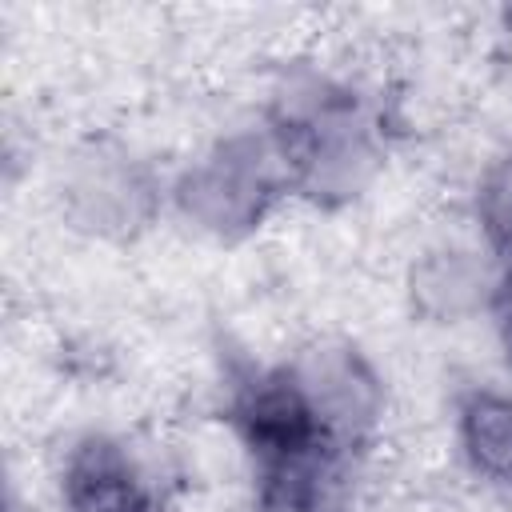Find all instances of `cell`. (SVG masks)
Returning <instances> with one entry per match:
<instances>
[{"instance_id": "6da1fadb", "label": "cell", "mask_w": 512, "mask_h": 512, "mask_svg": "<svg viewBox=\"0 0 512 512\" xmlns=\"http://www.w3.org/2000/svg\"><path fill=\"white\" fill-rule=\"evenodd\" d=\"M268 140L296 192L316 204L360 196L376 172V132L356 92L324 80L296 76L276 92Z\"/></svg>"}, {"instance_id": "7a4b0ae2", "label": "cell", "mask_w": 512, "mask_h": 512, "mask_svg": "<svg viewBox=\"0 0 512 512\" xmlns=\"http://www.w3.org/2000/svg\"><path fill=\"white\" fill-rule=\"evenodd\" d=\"M284 184L288 176L268 136H232L180 176L176 204L196 228L232 240L268 216Z\"/></svg>"}, {"instance_id": "3957f363", "label": "cell", "mask_w": 512, "mask_h": 512, "mask_svg": "<svg viewBox=\"0 0 512 512\" xmlns=\"http://www.w3.org/2000/svg\"><path fill=\"white\" fill-rule=\"evenodd\" d=\"M288 372L320 424L344 448H356L376 428L384 412V384L352 344H312L296 356V364H288Z\"/></svg>"}, {"instance_id": "277c9868", "label": "cell", "mask_w": 512, "mask_h": 512, "mask_svg": "<svg viewBox=\"0 0 512 512\" xmlns=\"http://www.w3.org/2000/svg\"><path fill=\"white\" fill-rule=\"evenodd\" d=\"M352 448L320 444L256 464L252 512H352Z\"/></svg>"}, {"instance_id": "5b68a950", "label": "cell", "mask_w": 512, "mask_h": 512, "mask_svg": "<svg viewBox=\"0 0 512 512\" xmlns=\"http://www.w3.org/2000/svg\"><path fill=\"white\" fill-rule=\"evenodd\" d=\"M60 496L68 512H148L152 496L128 456L112 436H84L68 448L60 472Z\"/></svg>"}, {"instance_id": "8992f818", "label": "cell", "mask_w": 512, "mask_h": 512, "mask_svg": "<svg viewBox=\"0 0 512 512\" xmlns=\"http://www.w3.org/2000/svg\"><path fill=\"white\" fill-rule=\"evenodd\" d=\"M72 200L80 208V220L92 228H132L148 216L152 192L144 172L128 160V156H104L96 152L92 160L80 164L76 180H72Z\"/></svg>"}, {"instance_id": "52a82bcc", "label": "cell", "mask_w": 512, "mask_h": 512, "mask_svg": "<svg viewBox=\"0 0 512 512\" xmlns=\"http://www.w3.org/2000/svg\"><path fill=\"white\" fill-rule=\"evenodd\" d=\"M496 284L500 276L472 252H432L412 272V296L420 300V308L448 320L488 308L496 296Z\"/></svg>"}, {"instance_id": "ba28073f", "label": "cell", "mask_w": 512, "mask_h": 512, "mask_svg": "<svg viewBox=\"0 0 512 512\" xmlns=\"http://www.w3.org/2000/svg\"><path fill=\"white\" fill-rule=\"evenodd\" d=\"M460 452L480 480L512 484V396L476 388L460 400L456 416Z\"/></svg>"}, {"instance_id": "9c48e42d", "label": "cell", "mask_w": 512, "mask_h": 512, "mask_svg": "<svg viewBox=\"0 0 512 512\" xmlns=\"http://www.w3.org/2000/svg\"><path fill=\"white\" fill-rule=\"evenodd\" d=\"M476 216L484 228V240L496 256L512 264V156L496 160L476 192Z\"/></svg>"}, {"instance_id": "30bf717a", "label": "cell", "mask_w": 512, "mask_h": 512, "mask_svg": "<svg viewBox=\"0 0 512 512\" xmlns=\"http://www.w3.org/2000/svg\"><path fill=\"white\" fill-rule=\"evenodd\" d=\"M496 312V324H500V336H504V348L512 356V268L500 272V284H496V296L488 304Z\"/></svg>"}, {"instance_id": "8fae6325", "label": "cell", "mask_w": 512, "mask_h": 512, "mask_svg": "<svg viewBox=\"0 0 512 512\" xmlns=\"http://www.w3.org/2000/svg\"><path fill=\"white\" fill-rule=\"evenodd\" d=\"M148 512H156V508H148Z\"/></svg>"}]
</instances>
